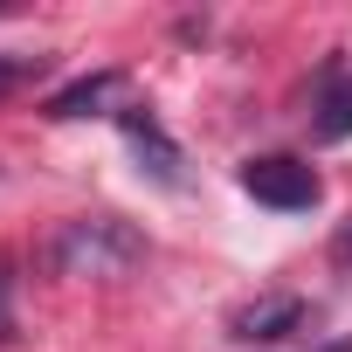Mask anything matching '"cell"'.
I'll list each match as a JSON object with an SVG mask.
<instances>
[{"label": "cell", "instance_id": "7", "mask_svg": "<svg viewBox=\"0 0 352 352\" xmlns=\"http://www.w3.org/2000/svg\"><path fill=\"white\" fill-rule=\"evenodd\" d=\"M318 352H352V338H331V345H318Z\"/></svg>", "mask_w": 352, "mask_h": 352}, {"label": "cell", "instance_id": "1", "mask_svg": "<svg viewBox=\"0 0 352 352\" xmlns=\"http://www.w3.org/2000/svg\"><path fill=\"white\" fill-rule=\"evenodd\" d=\"M42 263H49V276H76V283L83 276H124L145 263V235L118 214H76L49 235Z\"/></svg>", "mask_w": 352, "mask_h": 352}, {"label": "cell", "instance_id": "6", "mask_svg": "<svg viewBox=\"0 0 352 352\" xmlns=\"http://www.w3.org/2000/svg\"><path fill=\"white\" fill-rule=\"evenodd\" d=\"M331 256H338V263H352V221L338 228V242H331Z\"/></svg>", "mask_w": 352, "mask_h": 352}, {"label": "cell", "instance_id": "5", "mask_svg": "<svg viewBox=\"0 0 352 352\" xmlns=\"http://www.w3.org/2000/svg\"><path fill=\"white\" fill-rule=\"evenodd\" d=\"M311 131H318V138H352V76H331V83H324Z\"/></svg>", "mask_w": 352, "mask_h": 352}, {"label": "cell", "instance_id": "3", "mask_svg": "<svg viewBox=\"0 0 352 352\" xmlns=\"http://www.w3.org/2000/svg\"><path fill=\"white\" fill-rule=\"evenodd\" d=\"M297 324H304V297H256V304H242V311L228 318V331L249 338V345H276V338H290Z\"/></svg>", "mask_w": 352, "mask_h": 352}, {"label": "cell", "instance_id": "4", "mask_svg": "<svg viewBox=\"0 0 352 352\" xmlns=\"http://www.w3.org/2000/svg\"><path fill=\"white\" fill-rule=\"evenodd\" d=\"M118 90H124V76H118V69L76 76L69 90H56V97H49V118H90V111H104V104H111Z\"/></svg>", "mask_w": 352, "mask_h": 352}, {"label": "cell", "instance_id": "2", "mask_svg": "<svg viewBox=\"0 0 352 352\" xmlns=\"http://www.w3.org/2000/svg\"><path fill=\"white\" fill-rule=\"evenodd\" d=\"M242 194L276 208V214H297V208H318V173L290 152H270V159H249L242 166Z\"/></svg>", "mask_w": 352, "mask_h": 352}]
</instances>
